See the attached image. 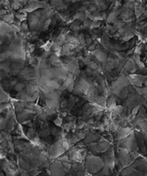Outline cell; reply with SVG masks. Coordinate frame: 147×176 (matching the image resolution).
I'll use <instances>...</instances> for the list:
<instances>
[{"label":"cell","instance_id":"obj_29","mask_svg":"<svg viewBox=\"0 0 147 176\" xmlns=\"http://www.w3.org/2000/svg\"><path fill=\"white\" fill-rule=\"evenodd\" d=\"M103 156L106 157H109V158H116V151H115L114 148L110 146L107 151L103 153Z\"/></svg>","mask_w":147,"mask_h":176},{"label":"cell","instance_id":"obj_4","mask_svg":"<svg viewBox=\"0 0 147 176\" xmlns=\"http://www.w3.org/2000/svg\"><path fill=\"white\" fill-rule=\"evenodd\" d=\"M90 149L92 151L96 153H105L107 151L108 148L110 147V145L108 143V141H104V142H96L93 143L91 145H89Z\"/></svg>","mask_w":147,"mask_h":176},{"label":"cell","instance_id":"obj_51","mask_svg":"<svg viewBox=\"0 0 147 176\" xmlns=\"http://www.w3.org/2000/svg\"><path fill=\"white\" fill-rule=\"evenodd\" d=\"M7 14H8V10H7L6 9L2 8L1 10H0V16H1V17L6 16Z\"/></svg>","mask_w":147,"mask_h":176},{"label":"cell","instance_id":"obj_14","mask_svg":"<svg viewBox=\"0 0 147 176\" xmlns=\"http://www.w3.org/2000/svg\"><path fill=\"white\" fill-rule=\"evenodd\" d=\"M100 137H101L97 136L96 134H94V133H92V132H89L87 134L86 137L84 139V145H91V144H93V143H95V142L97 141V139H99Z\"/></svg>","mask_w":147,"mask_h":176},{"label":"cell","instance_id":"obj_34","mask_svg":"<svg viewBox=\"0 0 147 176\" xmlns=\"http://www.w3.org/2000/svg\"><path fill=\"white\" fill-rule=\"evenodd\" d=\"M15 17H16V19L18 20L19 22H23V23L28 18L26 13H16V14H15Z\"/></svg>","mask_w":147,"mask_h":176},{"label":"cell","instance_id":"obj_54","mask_svg":"<svg viewBox=\"0 0 147 176\" xmlns=\"http://www.w3.org/2000/svg\"><path fill=\"white\" fill-rule=\"evenodd\" d=\"M88 50L90 52H95V50H96V47H95V44L93 43L92 45H90V47H88Z\"/></svg>","mask_w":147,"mask_h":176},{"label":"cell","instance_id":"obj_1","mask_svg":"<svg viewBox=\"0 0 147 176\" xmlns=\"http://www.w3.org/2000/svg\"><path fill=\"white\" fill-rule=\"evenodd\" d=\"M105 166L103 159L102 157H95L93 155H90L86 157L85 162V169L89 174H95L100 172Z\"/></svg>","mask_w":147,"mask_h":176},{"label":"cell","instance_id":"obj_56","mask_svg":"<svg viewBox=\"0 0 147 176\" xmlns=\"http://www.w3.org/2000/svg\"><path fill=\"white\" fill-rule=\"evenodd\" d=\"M20 176H30L28 172H25V171H22L20 174Z\"/></svg>","mask_w":147,"mask_h":176},{"label":"cell","instance_id":"obj_44","mask_svg":"<svg viewBox=\"0 0 147 176\" xmlns=\"http://www.w3.org/2000/svg\"><path fill=\"white\" fill-rule=\"evenodd\" d=\"M60 131V130H59V128L56 127V125H52V126H51V129H50L51 135H52V136H54V137H55L56 135H57V133L59 132Z\"/></svg>","mask_w":147,"mask_h":176},{"label":"cell","instance_id":"obj_37","mask_svg":"<svg viewBox=\"0 0 147 176\" xmlns=\"http://www.w3.org/2000/svg\"><path fill=\"white\" fill-rule=\"evenodd\" d=\"M92 24V21L90 19H85L83 22V24H82V27L81 28H90Z\"/></svg>","mask_w":147,"mask_h":176},{"label":"cell","instance_id":"obj_23","mask_svg":"<svg viewBox=\"0 0 147 176\" xmlns=\"http://www.w3.org/2000/svg\"><path fill=\"white\" fill-rule=\"evenodd\" d=\"M81 23H82L81 21H73L72 23H71V25H70L71 30L75 32V33H78L80 29H81V27H82Z\"/></svg>","mask_w":147,"mask_h":176},{"label":"cell","instance_id":"obj_55","mask_svg":"<svg viewBox=\"0 0 147 176\" xmlns=\"http://www.w3.org/2000/svg\"><path fill=\"white\" fill-rule=\"evenodd\" d=\"M23 125H29L30 127H32V125H33V122L31 121V119H28V120H26L25 122H23Z\"/></svg>","mask_w":147,"mask_h":176},{"label":"cell","instance_id":"obj_6","mask_svg":"<svg viewBox=\"0 0 147 176\" xmlns=\"http://www.w3.org/2000/svg\"><path fill=\"white\" fill-rule=\"evenodd\" d=\"M127 78L133 87H143L144 82H145V76L132 74L127 76Z\"/></svg>","mask_w":147,"mask_h":176},{"label":"cell","instance_id":"obj_15","mask_svg":"<svg viewBox=\"0 0 147 176\" xmlns=\"http://www.w3.org/2000/svg\"><path fill=\"white\" fill-rule=\"evenodd\" d=\"M49 62L51 63V65H52L53 66H55V68H60V67L63 66V62L62 60H60V58L55 55L54 53L52 54L49 58Z\"/></svg>","mask_w":147,"mask_h":176},{"label":"cell","instance_id":"obj_30","mask_svg":"<svg viewBox=\"0 0 147 176\" xmlns=\"http://www.w3.org/2000/svg\"><path fill=\"white\" fill-rule=\"evenodd\" d=\"M78 40L79 41L80 46H82L83 47H87V45H86V37H85V35H84V33H79Z\"/></svg>","mask_w":147,"mask_h":176},{"label":"cell","instance_id":"obj_11","mask_svg":"<svg viewBox=\"0 0 147 176\" xmlns=\"http://www.w3.org/2000/svg\"><path fill=\"white\" fill-rule=\"evenodd\" d=\"M135 137L136 140H137V144H138V147H139V149L141 151V152L145 154L146 152V149H145V140H144L143 135L140 132H135Z\"/></svg>","mask_w":147,"mask_h":176},{"label":"cell","instance_id":"obj_32","mask_svg":"<svg viewBox=\"0 0 147 176\" xmlns=\"http://www.w3.org/2000/svg\"><path fill=\"white\" fill-rule=\"evenodd\" d=\"M8 119H6L4 116L0 118V129L3 132L7 128V125H8Z\"/></svg>","mask_w":147,"mask_h":176},{"label":"cell","instance_id":"obj_38","mask_svg":"<svg viewBox=\"0 0 147 176\" xmlns=\"http://www.w3.org/2000/svg\"><path fill=\"white\" fill-rule=\"evenodd\" d=\"M62 166L65 173L68 174L70 171H72V164L70 162H62Z\"/></svg>","mask_w":147,"mask_h":176},{"label":"cell","instance_id":"obj_3","mask_svg":"<svg viewBox=\"0 0 147 176\" xmlns=\"http://www.w3.org/2000/svg\"><path fill=\"white\" fill-rule=\"evenodd\" d=\"M65 150L61 145L60 142H55L53 143L48 149V157L50 158H57V157H62V155L65 154Z\"/></svg>","mask_w":147,"mask_h":176},{"label":"cell","instance_id":"obj_41","mask_svg":"<svg viewBox=\"0 0 147 176\" xmlns=\"http://www.w3.org/2000/svg\"><path fill=\"white\" fill-rule=\"evenodd\" d=\"M52 18H49L48 20H47L45 23H44V26H43V29H42V31H46V30H48V27L51 26V24H52Z\"/></svg>","mask_w":147,"mask_h":176},{"label":"cell","instance_id":"obj_28","mask_svg":"<svg viewBox=\"0 0 147 176\" xmlns=\"http://www.w3.org/2000/svg\"><path fill=\"white\" fill-rule=\"evenodd\" d=\"M9 100H10V96H9V94H7V93H6V92L4 90V89L2 88V89H1V94H0V101H1V104L8 102Z\"/></svg>","mask_w":147,"mask_h":176},{"label":"cell","instance_id":"obj_18","mask_svg":"<svg viewBox=\"0 0 147 176\" xmlns=\"http://www.w3.org/2000/svg\"><path fill=\"white\" fill-rule=\"evenodd\" d=\"M25 90H26V92H27L29 95H32V94H34L35 93H36V92H38L40 90H39V86H38V85L32 84V83H28V84L26 85Z\"/></svg>","mask_w":147,"mask_h":176},{"label":"cell","instance_id":"obj_58","mask_svg":"<svg viewBox=\"0 0 147 176\" xmlns=\"http://www.w3.org/2000/svg\"><path fill=\"white\" fill-rule=\"evenodd\" d=\"M145 87H147V76H145V82H144Z\"/></svg>","mask_w":147,"mask_h":176},{"label":"cell","instance_id":"obj_49","mask_svg":"<svg viewBox=\"0 0 147 176\" xmlns=\"http://www.w3.org/2000/svg\"><path fill=\"white\" fill-rule=\"evenodd\" d=\"M68 107V100L67 99H63L60 102V107H62L64 109L67 108Z\"/></svg>","mask_w":147,"mask_h":176},{"label":"cell","instance_id":"obj_33","mask_svg":"<svg viewBox=\"0 0 147 176\" xmlns=\"http://www.w3.org/2000/svg\"><path fill=\"white\" fill-rule=\"evenodd\" d=\"M75 134L77 137L79 138V140H84V138L86 137L87 134L84 132L83 130H77L75 132Z\"/></svg>","mask_w":147,"mask_h":176},{"label":"cell","instance_id":"obj_43","mask_svg":"<svg viewBox=\"0 0 147 176\" xmlns=\"http://www.w3.org/2000/svg\"><path fill=\"white\" fill-rule=\"evenodd\" d=\"M51 52H46L44 51L43 53L41 54V57H40V59L41 60H47L48 58H50V56H51Z\"/></svg>","mask_w":147,"mask_h":176},{"label":"cell","instance_id":"obj_27","mask_svg":"<svg viewBox=\"0 0 147 176\" xmlns=\"http://www.w3.org/2000/svg\"><path fill=\"white\" fill-rule=\"evenodd\" d=\"M12 54L13 53L10 51H4V52H1V54H0V61H1V63L6 61L8 59H10Z\"/></svg>","mask_w":147,"mask_h":176},{"label":"cell","instance_id":"obj_7","mask_svg":"<svg viewBox=\"0 0 147 176\" xmlns=\"http://www.w3.org/2000/svg\"><path fill=\"white\" fill-rule=\"evenodd\" d=\"M133 131L129 128V127H120L118 132L116 133V137H115V140L116 141H121L128 137L131 133Z\"/></svg>","mask_w":147,"mask_h":176},{"label":"cell","instance_id":"obj_53","mask_svg":"<svg viewBox=\"0 0 147 176\" xmlns=\"http://www.w3.org/2000/svg\"><path fill=\"white\" fill-rule=\"evenodd\" d=\"M145 18H147V9H145V10L144 11V13L142 14V16L139 17V20H138V22H140L141 20L145 19Z\"/></svg>","mask_w":147,"mask_h":176},{"label":"cell","instance_id":"obj_9","mask_svg":"<svg viewBox=\"0 0 147 176\" xmlns=\"http://www.w3.org/2000/svg\"><path fill=\"white\" fill-rule=\"evenodd\" d=\"M76 83V82H75ZM76 85H78V86L79 87L81 90L84 92V94H86L88 93V91L90 90V84L89 83V82L86 81V79L84 78H80L78 81H77V83H76Z\"/></svg>","mask_w":147,"mask_h":176},{"label":"cell","instance_id":"obj_31","mask_svg":"<svg viewBox=\"0 0 147 176\" xmlns=\"http://www.w3.org/2000/svg\"><path fill=\"white\" fill-rule=\"evenodd\" d=\"M37 119L41 121L42 123H46V122L48 121V116H47V114L45 113V111H40V113H38L37 114Z\"/></svg>","mask_w":147,"mask_h":176},{"label":"cell","instance_id":"obj_59","mask_svg":"<svg viewBox=\"0 0 147 176\" xmlns=\"http://www.w3.org/2000/svg\"><path fill=\"white\" fill-rule=\"evenodd\" d=\"M65 176H73V175H72V174H66Z\"/></svg>","mask_w":147,"mask_h":176},{"label":"cell","instance_id":"obj_45","mask_svg":"<svg viewBox=\"0 0 147 176\" xmlns=\"http://www.w3.org/2000/svg\"><path fill=\"white\" fill-rule=\"evenodd\" d=\"M101 24H102V22H100V21H92L90 29H92V28H98L101 26Z\"/></svg>","mask_w":147,"mask_h":176},{"label":"cell","instance_id":"obj_5","mask_svg":"<svg viewBox=\"0 0 147 176\" xmlns=\"http://www.w3.org/2000/svg\"><path fill=\"white\" fill-rule=\"evenodd\" d=\"M50 171H51V176H65V172L62 166V162L60 161H53L50 165Z\"/></svg>","mask_w":147,"mask_h":176},{"label":"cell","instance_id":"obj_46","mask_svg":"<svg viewBox=\"0 0 147 176\" xmlns=\"http://www.w3.org/2000/svg\"><path fill=\"white\" fill-rule=\"evenodd\" d=\"M28 23H26V22H23V23H22V24H21V31L23 32H27L28 31Z\"/></svg>","mask_w":147,"mask_h":176},{"label":"cell","instance_id":"obj_25","mask_svg":"<svg viewBox=\"0 0 147 176\" xmlns=\"http://www.w3.org/2000/svg\"><path fill=\"white\" fill-rule=\"evenodd\" d=\"M84 166L81 164V162H73V164H72V171L75 172L76 174L81 171H84Z\"/></svg>","mask_w":147,"mask_h":176},{"label":"cell","instance_id":"obj_60","mask_svg":"<svg viewBox=\"0 0 147 176\" xmlns=\"http://www.w3.org/2000/svg\"><path fill=\"white\" fill-rule=\"evenodd\" d=\"M1 176H5V175H4V172H2V173H1Z\"/></svg>","mask_w":147,"mask_h":176},{"label":"cell","instance_id":"obj_22","mask_svg":"<svg viewBox=\"0 0 147 176\" xmlns=\"http://www.w3.org/2000/svg\"><path fill=\"white\" fill-rule=\"evenodd\" d=\"M118 21V16L116 14V12L110 11V13L107 15V23L108 24H115Z\"/></svg>","mask_w":147,"mask_h":176},{"label":"cell","instance_id":"obj_40","mask_svg":"<svg viewBox=\"0 0 147 176\" xmlns=\"http://www.w3.org/2000/svg\"><path fill=\"white\" fill-rule=\"evenodd\" d=\"M15 133H16V135H18L19 137H21V136L23 137V128H22L20 124H18V125H16V130H15Z\"/></svg>","mask_w":147,"mask_h":176},{"label":"cell","instance_id":"obj_21","mask_svg":"<svg viewBox=\"0 0 147 176\" xmlns=\"http://www.w3.org/2000/svg\"><path fill=\"white\" fill-rule=\"evenodd\" d=\"M125 111V107L121 105H117L115 109L113 110V118L121 116Z\"/></svg>","mask_w":147,"mask_h":176},{"label":"cell","instance_id":"obj_13","mask_svg":"<svg viewBox=\"0 0 147 176\" xmlns=\"http://www.w3.org/2000/svg\"><path fill=\"white\" fill-rule=\"evenodd\" d=\"M117 98L115 97V96H108L107 98V104H106V108H107V111H112L115 109L117 106V101H116Z\"/></svg>","mask_w":147,"mask_h":176},{"label":"cell","instance_id":"obj_48","mask_svg":"<svg viewBox=\"0 0 147 176\" xmlns=\"http://www.w3.org/2000/svg\"><path fill=\"white\" fill-rule=\"evenodd\" d=\"M8 149L11 154L15 153V149H14V144L12 143V141H8Z\"/></svg>","mask_w":147,"mask_h":176},{"label":"cell","instance_id":"obj_52","mask_svg":"<svg viewBox=\"0 0 147 176\" xmlns=\"http://www.w3.org/2000/svg\"><path fill=\"white\" fill-rule=\"evenodd\" d=\"M40 131H45V130H48L49 129V124H48V122H46V123H43V125H41V127L40 128Z\"/></svg>","mask_w":147,"mask_h":176},{"label":"cell","instance_id":"obj_2","mask_svg":"<svg viewBox=\"0 0 147 176\" xmlns=\"http://www.w3.org/2000/svg\"><path fill=\"white\" fill-rule=\"evenodd\" d=\"M121 145H119L120 147H124L129 151V152H138L139 149L137 144L135 137V132H132L131 135L127 138H125L123 140L120 141Z\"/></svg>","mask_w":147,"mask_h":176},{"label":"cell","instance_id":"obj_35","mask_svg":"<svg viewBox=\"0 0 147 176\" xmlns=\"http://www.w3.org/2000/svg\"><path fill=\"white\" fill-rule=\"evenodd\" d=\"M43 110L45 111V113L47 114V116H48V118H49V119H52V117H54L55 115H57V111H55V110L49 109L48 107H47V109H43Z\"/></svg>","mask_w":147,"mask_h":176},{"label":"cell","instance_id":"obj_61","mask_svg":"<svg viewBox=\"0 0 147 176\" xmlns=\"http://www.w3.org/2000/svg\"><path fill=\"white\" fill-rule=\"evenodd\" d=\"M16 176H18V175H16Z\"/></svg>","mask_w":147,"mask_h":176},{"label":"cell","instance_id":"obj_10","mask_svg":"<svg viewBox=\"0 0 147 176\" xmlns=\"http://www.w3.org/2000/svg\"><path fill=\"white\" fill-rule=\"evenodd\" d=\"M93 53L95 55V59H96L98 62L102 63V64H103V65H105V64L107 63V58H108V57L107 56V53L103 51V49L95 50Z\"/></svg>","mask_w":147,"mask_h":176},{"label":"cell","instance_id":"obj_24","mask_svg":"<svg viewBox=\"0 0 147 176\" xmlns=\"http://www.w3.org/2000/svg\"><path fill=\"white\" fill-rule=\"evenodd\" d=\"M16 120L15 118L12 117L10 120L8 121V125H7V128H6V132H8L9 133L15 132L16 130Z\"/></svg>","mask_w":147,"mask_h":176},{"label":"cell","instance_id":"obj_12","mask_svg":"<svg viewBox=\"0 0 147 176\" xmlns=\"http://www.w3.org/2000/svg\"><path fill=\"white\" fill-rule=\"evenodd\" d=\"M17 164H18V166H19V168H20L22 171L28 172V171L31 170V165H30V163L26 160H24L23 158H22L21 157L17 158Z\"/></svg>","mask_w":147,"mask_h":176},{"label":"cell","instance_id":"obj_50","mask_svg":"<svg viewBox=\"0 0 147 176\" xmlns=\"http://www.w3.org/2000/svg\"><path fill=\"white\" fill-rule=\"evenodd\" d=\"M85 37H86V45L89 47L90 45L93 44V40H92L91 37H90V35H85Z\"/></svg>","mask_w":147,"mask_h":176},{"label":"cell","instance_id":"obj_19","mask_svg":"<svg viewBox=\"0 0 147 176\" xmlns=\"http://www.w3.org/2000/svg\"><path fill=\"white\" fill-rule=\"evenodd\" d=\"M25 102L23 101H16L14 100V109L16 111V113H21L25 109Z\"/></svg>","mask_w":147,"mask_h":176},{"label":"cell","instance_id":"obj_8","mask_svg":"<svg viewBox=\"0 0 147 176\" xmlns=\"http://www.w3.org/2000/svg\"><path fill=\"white\" fill-rule=\"evenodd\" d=\"M33 114H34V112L31 111V110L24 109L23 112L16 114V119H17L19 123H23L26 120L29 119Z\"/></svg>","mask_w":147,"mask_h":176},{"label":"cell","instance_id":"obj_39","mask_svg":"<svg viewBox=\"0 0 147 176\" xmlns=\"http://www.w3.org/2000/svg\"><path fill=\"white\" fill-rule=\"evenodd\" d=\"M60 143H61V145H62V147L64 148V149L66 151V150H70V148H71V145H69V143L67 142L66 139H64L62 141H60Z\"/></svg>","mask_w":147,"mask_h":176},{"label":"cell","instance_id":"obj_47","mask_svg":"<svg viewBox=\"0 0 147 176\" xmlns=\"http://www.w3.org/2000/svg\"><path fill=\"white\" fill-rule=\"evenodd\" d=\"M29 175L30 176H37L40 174V170L38 169V168H36V169H33L31 171H29Z\"/></svg>","mask_w":147,"mask_h":176},{"label":"cell","instance_id":"obj_62","mask_svg":"<svg viewBox=\"0 0 147 176\" xmlns=\"http://www.w3.org/2000/svg\"><path fill=\"white\" fill-rule=\"evenodd\" d=\"M89 176H90V175H89Z\"/></svg>","mask_w":147,"mask_h":176},{"label":"cell","instance_id":"obj_36","mask_svg":"<svg viewBox=\"0 0 147 176\" xmlns=\"http://www.w3.org/2000/svg\"><path fill=\"white\" fill-rule=\"evenodd\" d=\"M25 88H26V84H24L23 82H17V84L14 87V90H16V92L21 93L22 91H23Z\"/></svg>","mask_w":147,"mask_h":176},{"label":"cell","instance_id":"obj_16","mask_svg":"<svg viewBox=\"0 0 147 176\" xmlns=\"http://www.w3.org/2000/svg\"><path fill=\"white\" fill-rule=\"evenodd\" d=\"M46 106L49 109L55 110L58 111L60 107V102L58 101H53V100H50V99H47L46 101Z\"/></svg>","mask_w":147,"mask_h":176},{"label":"cell","instance_id":"obj_42","mask_svg":"<svg viewBox=\"0 0 147 176\" xmlns=\"http://www.w3.org/2000/svg\"><path fill=\"white\" fill-rule=\"evenodd\" d=\"M53 123L55 124L56 126L61 127V126H62V118L60 117V116H58L55 119H53Z\"/></svg>","mask_w":147,"mask_h":176},{"label":"cell","instance_id":"obj_26","mask_svg":"<svg viewBox=\"0 0 147 176\" xmlns=\"http://www.w3.org/2000/svg\"><path fill=\"white\" fill-rule=\"evenodd\" d=\"M14 14H12V13H8L6 16H3V17H1V19L2 21H4V23H6L8 24H13L15 23V21H14Z\"/></svg>","mask_w":147,"mask_h":176},{"label":"cell","instance_id":"obj_17","mask_svg":"<svg viewBox=\"0 0 147 176\" xmlns=\"http://www.w3.org/2000/svg\"><path fill=\"white\" fill-rule=\"evenodd\" d=\"M0 31H1V37L4 36L7 34H10L12 31L11 25L4 23V21H1V27H0Z\"/></svg>","mask_w":147,"mask_h":176},{"label":"cell","instance_id":"obj_20","mask_svg":"<svg viewBox=\"0 0 147 176\" xmlns=\"http://www.w3.org/2000/svg\"><path fill=\"white\" fill-rule=\"evenodd\" d=\"M47 99H50V100H53V101H58L60 102V93L58 90H53V91H50L48 94H45Z\"/></svg>","mask_w":147,"mask_h":176},{"label":"cell","instance_id":"obj_57","mask_svg":"<svg viewBox=\"0 0 147 176\" xmlns=\"http://www.w3.org/2000/svg\"><path fill=\"white\" fill-rule=\"evenodd\" d=\"M142 135H143V137H144V140H145V145H147V133H143Z\"/></svg>","mask_w":147,"mask_h":176}]
</instances>
